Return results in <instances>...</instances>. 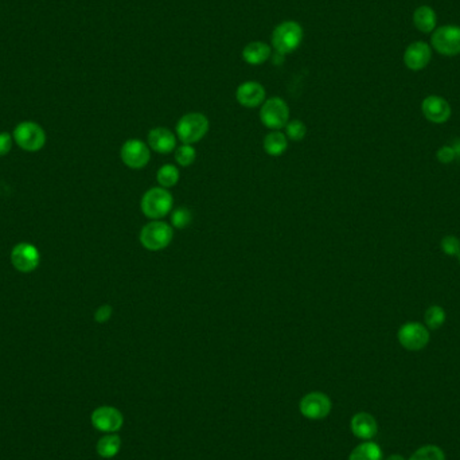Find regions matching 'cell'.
Masks as SVG:
<instances>
[{
    "label": "cell",
    "mask_w": 460,
    "mask_h": 460,
    "mask_svg": "<svg viewBox=\"0 0 460 460\" xmlns=\"http://www.w3.org/2000/svg\"><path fill=\"white\" fill-rule=\"evenodd\" d=\"M174 206V198L167 189L153 187L144 193L140 201L141 213L151 220H162Z\"/></svg>",
    "instance_id": "3"
},
{
    "label": "cell",
    "mask_w": 460,
    "mask_h": 460,
    "mask_svg": "<svg viewBox=\"0 0 460 460\" xmlns=\"http://www.w3.org/2000/svg\"><path fill=\"white\" fill-rule=\"evenodd\" d=\"M14 138L8 132H0V156H6L13 148Z\"/></svg>",
    "instance_id": "32"
},
{
    "label": "cell",
    "mask_w": 460,
    "mask_h": 460,
    "mask_svg": "<svg viewBox=\"0 0 460 460\" xmlns=\"http://www.w3.org/2000/svg\"><path fill=\"white\" fill-rule=\"evenodd\" d=\"M196 159V148L191 144H181L175 148V162L181 167H190Z\"/></svg>",
    "instance_id": "25"
},
{
    "label": "cell",
    "mask_w": 460,
    "mask_h": 460,
    "mask_svg": "<svg viewBox=\"0 0 460 460\" xmlns=\"http://www.w3.org/2000/svg\"><path fill=\"white\" fill-rule=\"evenodd\" d=\"M14 141L22 150L28 153H37L46 144V134L40 124L34 122H22L15 126L13 134Z\"/></svg>",
    "instance_id": "5"
},
{
    "label": "cell",
    "mask_w": 460,
    "mask_h": 460,
    "mask_svg": "<svg viewBox=\"0 0 460 460\" xmlns=\"http://www.w3.org/2000/svg\"><path fill=\"white\" fill-rule=\"evenodd\" d=\"M236 98L238 104L245 108L261 107L265 101V88L256 81L242 83L236 90Z\"/></svg>",
    "instance_id": "15"
},
{
    "label": "cell",
    "mask_w": 460,
    "mask_h": 460,
    "mask_svg": "<svg viewBox=\"0 0 460 460\" xmlns=\"http://www.w3.org/2000/svg\"><path fill=\"white\" fill-rule=\"evenodd\" d=\"M433 49L444 57L460 54V26L446 25L436 28L431 37Z\"/></svg>",
    "instance_id": "7"
},
{
    "label": "cell",
    "mask_w": 460,
    "mask_h": 460,
    "mask_svg": "<svg viewBox=\"0 0 460 460\" xmlns=\"http://www.w3.org/2000/svg\"><path fill=\"white\" fill-rule=\"evenodd\" d=\"M349 460H382V451L376 443L365 442L351 451Z\"/></svg>",
    "instance_id": "22"
},
{
    "label": "cell",
    "mask_w": 460,
    "mask_h": 460,
    "mask_svg": "<svg viewBox=\"0 0 460 460\" xmlns=\"http://www.w3.org/2000/svg\"><path fill=\"white\" fill-rule=\"evenodd\" d=\"M120 447H122L120 436L116 435V433H108V435L102 436L98 440L96 449H98V454L101 458L111 459V458H114L119 454Z\"/></svg>",
    "instance_id": "21"
},
{
    "label": "cell",
    "mask_w": 460,
    "mask_h": 460,
    "mask_svg": "<svg viewBox=\"0 0 460 460\" xmlns=\"http://www.w3.org/2000/svg\"><path fill=\"white\" fill-rule=\"evenodd\" d=\"M400 345L409 351L423 350L430 343V330L418 322H408L397 333Z\"/></svg>",
    "instance_id": "8"
},
{
    "label": "cell",
    "mask_w": 460,
    "mask_h": 460,
    "mask_svg": "<svg viewBox=\"0 0 460 460\" xmlns=\"http://www.w3.org/2000/svg\"><path fill=\"white\" fill-rule=\"evenodd\" d=\"M303 28L295 20H285L276 26L272 33L271 42L279 54H291L303 42Z\"/></svg>",
    "instance_id": "1"
},
{
    "label": "cell",
    "mask_w": 460,
    "mask_h": 460,
    "mask_svg": "<svg viewBox=\"0 0 460 460\" xmlns=\"http://www.w3.org/2000/svg\"><path fill=\"white\" fill-rule=\"evenodd\" d=\"M413 23L418 31L424 34H431L436 30L437 25V15L432 7L430 6H420L413 13Z\"/></svg>",
    "instance_id": "19"
},
{
    "label": "cell",
    "mask_w": 460,
    "mask_h": 460,
    "mask_svg": "<svg viewBox=\"0 0 460 460\" xmlns=\"http://www.w3.org/2000/svg\"><path fill=\"white\" fill-rule=\"evenodd\" d=\"M409 460H446V455L440 447L424 446L418 448Z\"/></svg>",
    "instance_id": "26"
},
{
    "label": "cell",
    "mask_w": 460,
    "mask_h": 460,
    "mask_svg": "<svg viewBox=\"0 0 460 460\" xmlns=\"http://www.w3.org/2000/svg\"><path fill=\"white\" fill-rule=\"evenodd\" d=\"M209 119L201 112H190L182 116L177 123V138L182 144H194L206 136L209 132Z\"/></svg>",
    "instance_id": "2"
},
{
    "label": "cell",
    "mask_w": 460,
    "mask_h": 460,
    "mask_svg": "<svg viewBox=\"0 0 460 460\" xmlns=\"http://www.w3.org/2000/svg\"><path fill=\"white\" fill-rule=\"evenodd\" d=\"M271 54H272L271 46L265 42H260V41L248 43L242 50L244 61L253 66H257V65H261L266 62Z\"/></svg>",
    "instance_id": "18"
},
{
    "label": "cell",
    "mask_w": 460,
    "mask_h": 460,
    "mask_svg": "<svg viewBox=\"0 0 460 460\" xmlns=\"http://www.w3.org/2000/svg\"><path fill=\"white\" fill-rule=\"evenodd\" d=\"M120 158L126 167L141 170L150 163L151 159L150 146L140 139L126 140L122 146Z\"/></svg>",
    "instance_id": "9"
},
{
    "label": "cell",
    "mask_w": 460,
    "mask_h": 460,
    "mask_svg": "<svg viewBox=\"0 0 460 460\" xmlns=\"http://www.w3.org/2000/svg\"><path fill=\"white\" fill-rule=\"evenodd\" d=\"M147 144L158 153H170L177 148V135L165 126H156L148 132Z\"/></svg>",
    "instance_id": "16"
},
{
    "label": "cell",
    "mask_w": 460,
    "mask_h": 460,
    "mask_svg": "<svg viewBox=\"0 0 460 460\" xmlns=\"http://www.w3.org/2000/svg\"><path fill=\"white\" fill-rule=\"evenodd\" d=\"M90 421L98 431L116 433L122 430L124 424V418L122 412L113 406H98L93 411Z\"/></svg>",
    "instance_id": "12"
},
{
    "label": "cell",
    "mask_w": 460,
    "mask_h": 460,
    "mask_svg": "<svg viewBox=\"0 0 460 460\" xmlns=\"http://www.w3.org/2000/svg\"><path fill=\"white\" fill-rule=\"evenodd\" d=\"M424 319H425V327L428 330H437L446 322V311L443 309V307L431 306L425 311Z\"/></svg>",
    "instance_id": "24"
},
{
    "label": "cell",
    "mask_w": 460,
    "mask_h": 460,
    "mask_svg": "<svg viewBox=\"0 0 460 460\" xmlns=\"http://www.w3.org/2000/svg\"><path fill=\"white\" fill-rule=\"evenodd\" d=\"M11 264L20 273H30L38 268L41 263V254L35 245L30 242H19L10 254Z\"/></svg>",
    "instance_id": "10"
},
{
    "label": "cell",
    "mask_w": 460,
    "mask_h": 460,
    "mask_svg": "<svg viewBox=\"0 0 460 460\" xmlns=\"http://www.w3.org/2000/svg\"><path fill=\"white\" fill-rule=\"evenodd\" d=\"M284 128H285L287 139L300 141L306 138L307 126L302 120H290Z\"/></svg>",
    "instance_id": "28"
},
{
    "label": "cell",
    "mask_w": 460,
    "mask_h": 460,
    "mask_svg": "<svg viewBox=\"0 0 460 460\" xmlns=\"http://www.w3.org/2000/svg\"><path fill=\"white\" fill-rule=\"evenodd\" d=\"M156 179L160 187L163 189H171L179 182V170L174 165H163L158 170Z\"/></svg>",
    "instance_id": "23"
},
{
    "label": "cell",
    "mask_w": 460,
    "mask_h": 460,
    "mask_svg": "<svg viewBox=\"0 0 460 460\" xmlns=\"http://www.w3.org/2000/svg\"><path fill=\"white\" fill-rule=\"evenodd\" d=\"M174 238V228L165 221L153 220L140 230V244L147 251L158 252L167 248Z\"/></svg>",
    "instance_id": "4"
},
{
    "label": "cell",
    "mask_w": 460,
    "mask_h": 460,
    "mask_svg": "<svg viewBox=\"0 0 460 460\" xmlns=\"http://www.w3.org/2000/svg\"><path fill=\"white\" fill-rule=\"evenodd\" d=\"M193 221V213L187 208H177L171 214V226L174 229H184Z\"/></svg>",
    "instance_id": "27"
},
{
    "label": "cell",
    "mask_w": 460,
    "mask_h": 460,
    "mask_svg": "<svg viewBox=\"0 0 460 460\" xmlns=\"http://www.w3.org/2000/svg\"><path fill=\"white\" fill-rule=\"evenodd\" d=\"M436 158H437L439 162L448 165V163H451V162H454L456 159V153H455V150L452 148V146H444L437 151Z\"/></svg>",
    "instance_id": "30"
},
{
    "label": "cell",
    "mask_w": 460,
    "mask_h": 460,
    "mask_svg": "<svg viewBox=\"0 0 460 460\" xmlns=\"http://www.w3.org/2000/svg\"><path fill=\"white\" fill-rule=\"evenodd\" d=\"M265 153L271 156H281L288 148V139L281 131H271L263 141Z\"/></svg>",
    "instance_id": "20"
},
{
    "label": "cell",
    "mask_w": 460,
    "mask_h": 460,
    "mask_svg": "<svg viewBox=\"0 0 460 460\" xmlns=\"http://www.w3.org/2000/svg\"><path fill=\"white\" fill-rule=\"evenodd\" d=\"M421 111L425 116V119L433 124H444L448 122V119L451 117V113H452L451 105L448 104L446 98L436 96V95L428 96L423 100Z\"/></svg>",
    "instance_id": "14"
},
{
    "label": "cell",
    "mask_w": 460,
    "mask_h": 460,
    "mask_svg": "<svg viewBox=\"0 0 460 460\" xmlns=\"http://www.w3.org/2000/svg\"><path fill=\"white\" fill-rule=\"evenodd\" d=\"M260 120L266 128L272 131H280L290 122L288 104L280 98L265 100L260 108Z\"/></svg>",
    "instance_id": "6"
},
{
    "label": "cell",
    "mask_w": 460,
    "mask_h": 460,
    "mask_svg": "<svg viewBox=\"0 0 460 460\" xmlns=\"http://www.w3.org/2000/svg\"><path fill=\"white\" fill-rule=\"evenodd\" d=\"M458 260H459V264H460V252H459V254H458Z\"/></svg>",
    "instance_id": "35"
},
{
    "label": "cell",
    "mask_w": 460,
    "mask_h": 460,
    "mask_svg": "<svg viewBox=\"0 0 460 460\" xmlns=\"http://www.w3.org/2000/svg\"><path fill=\"white\" fill-rule=\"evenodd\" d=\"M331 400L321 391H312L300 400V412L308 420H323L331 412Z\"/></svg>",
    "instance_id": "11"
},
{
    "label": "cell",
    "mask_w": 460,
    "mask_h": 460,
    "mask_svg": "<svg viewBox=\"0 0 460 460\" xmlns=\"http://www.w3.org/2000/svg\"><path fill=\"white\" fill-rule=\"evenodd\" d=\"M113 308L110 305H102L98 307L95 312V321L98 323H107L112 318Z\"/></svg>",
    "instance_id": "31"
},
{
    "label": "cell",
    "mask_w": 460,
    "mask_h": 460,
    "mask_svg": "<svg viewBox=\"0 0 460 460\" xmlns=\"http://www.w3.org/2000/svg\"><path fill=\"white\" fill-rule=\"evenodd\" d=\"M387 460H405L401 455H391Z\"/></svg>",
    "instance_id": "34"
},
{
    "label": "cell",
    "mask_w": 460,
    "mask_h": 460,
    "mask_svg": "<svg viewBox=\"0 0 460 460\" xmlns=\"http://www.w3.org/2000/svg\"><path fill=\"white\" fill-rule=\"evenodd\" d=\"M351 431L358 437L362 440H370L373 439L377 435L378 431V425H377L376 418H373L369 413H357L354 418H351L350 423Z\"/></svg>",
    "instance_id": "17"
},
{
    "label": "cell",
    "mask_w": 460,
    "mask_h": 460,
    "mask_svg": "<svg viewBox=\"0 0 460 460\" xmlns=\"http://www.w3.org/2000/svg\"><path fill=\"white\" fill-rule=\"evenodd\" d=\"M440 247L447 256H458L460 252V240L455 236H446L442 240Z\"/></svg>",
    "instance_id": "29"
},
{
    "label": "cell",
    "mask_w": 460,
    "mask_h": 460,
    "mask_svg": "<svg viewBox=\"0 0 460 460\" xmlns=\"http://www.w3.org/2000/svg\"><path fill=\"white\" fill-rule=\"evenodd\" d=\"M452 148L455 150V153H456V158H460V140H456L452 146Z\"/></svg>",
    "instance_id": "33"
},
{
    "label": "cell",
    "mask_w": 460,
    "mask_h": 460,
    "mask_svg": "<svg viewBox=\"0 0 460 460\" xmlns=\"http://www.w3.org/2000/svg\"><path fill=\"white\" fill-rule=\"evenodd\" d=\"M432 59V49L424 41L411 43L404 53L405 66L412 71L425 69Z\"/></svg>",
    "instance_id": "13"
}]
</instances>
